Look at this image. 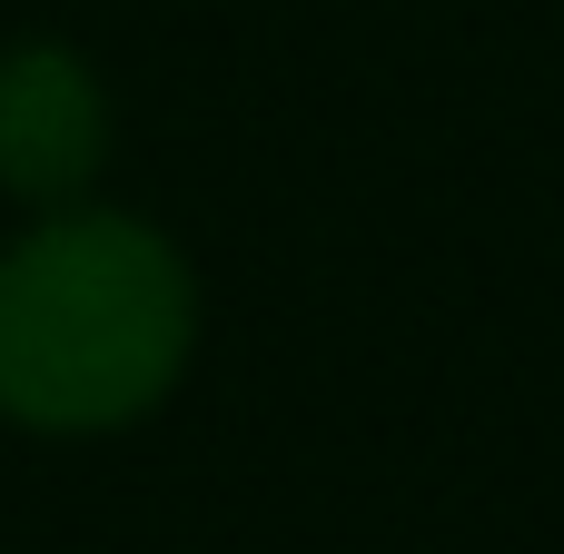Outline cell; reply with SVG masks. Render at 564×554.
Returning a JSON list of instances; mask_svg holds the SVG:
<instances>
[{
	"mask_svg": "<svg viewBox=\"0 0 564 554\" xmlns=\"http://www.w3.org/2000/svg\"><path fill=\"white\" fill-rule=\"evenodd\" d=\"M208 337L198 258L119 198L20 218L0 248V426L89 446L149 426Z\"/></svg>",
	"mask_w": 564,
	"mask_h": 554,
	"instance_id": "cell-1",
	"label": "cell"
},
{
	"mask_svg": "<svg viewBox=\"0 0 564 554\" xmlns=\"http://www.w3.org/2000/svg\"><path fill=\"white\" fill-rule=\"evenodd\" d=\"M109 139H119V109L79 40H50V30L0 40V198L20 218L99 198Z\"/></svg>",
	"mask_w": 564,
	"mask_h": 554,
	"instance_id": "cell-2",
	"label": "cell"
}]
</instances>
